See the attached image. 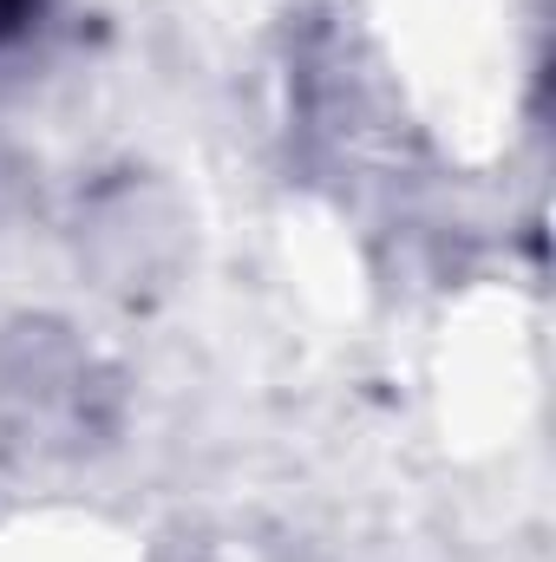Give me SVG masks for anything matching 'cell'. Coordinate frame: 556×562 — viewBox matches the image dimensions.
<instances>
[{
  "instance_id": "cell-1",
  "label": "cell",
  "mask_w": 556,
  "mask_h": 562,
  "mask_svg": "<svg viewBox=\"0 0 556 562\" xmlns=\"http://www.w3.org/2000/svg\"><path fill=\"white\" fill-rule=\"evenodd\" d=\"M40 13V0H0V40H13V33H26V20Z\"/></svg>"
}]
</instances>
